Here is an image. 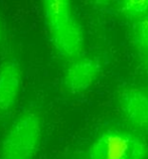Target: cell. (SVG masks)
Wrapping results in <instances>:
<instances>
[{"label": "cell", "instance_id": "obj_1", "mask_svg": "<svg viewBox=\"0 0 148 159\" xmlns=\"http://www.w3.org/2000/svg\"><path fill=\"white\" fill-rule=\"evenodd\" d=\"M42 7L50 40L57 52L69 60L79 57L84 48V34L71 2L48 0Z\"/></svg>", "mask_w": 148, "mask_h": 159}, {"label": "cell", "instance_id": "obj_2", "mask_svg": "<svg viewBox=\"0 0 148 159\" xmlns=\"http://www.w3.org/2000/svg\"><path fill=\"white\" fill-rule=\"evenodd\" d=\"M42 136V122L35 111H26L16 118L4 136L0 159H33Z\"/></svg>", "mask_w": 148, "mask_h": 159}, {"label": "cell", "instance_id": "obj_3", "mask_svg": "<svg viewBox=\"0 0 148 159\" xmlns=\"http://www.w3.org/2000/svg\"><path fill=\"white\" fill-rule=\"evenodd\" d=\"M148 146L129 132L109 130L93 142L89 159H146Z\"/></svg>", "mask_w": 148, "mask_h": 159}, {"label": "cell", "instance_id": "obj_4", "mask_svg": "<svg viewBox=\"0 0 148 159\" xmlns=\"http://www.w3.org/2000/svg\"><path fill=\"white\" fill-rule=\"evenodd\" d=\"M100 73L101 65L95 58H77L67 66L63 84L69 92L79 94L88 90L98 79Z\"/></svg>", "mask_w": 148, "mask_h": 159}, {"label": "cell", "instance_id": "obj_5", "mask_svg": "<svg viewBox=\"0 0 148 159\" xmlns=\"http://www.w3.org/2000/svg\"><path fill=\"white\" fill-rule=\"evenodd\" d=\"M22 70L14 61H6L0 66V114L14 107L21 89Z\"/></svg>", "mask_w": 148, "mask_h": 159}, {"label": "cell", "instance_id": "obj_6", "mask_svg": "<svg viewBox=\"0 0 148 159\" xmlns=\"http://www.w3.org/2000/svg\"><path fill=\"white\" fill-rule=\"evenodd\" d=\"M119 105L125 118L134 126H148V96L141 90L129 88L121 92Z\"/></svg>", "mask_w": 148, "mask_h": 159}, {"label": "cell", "instance_id": "obj_7", "mask_svg": "<svg viewBox=\"0 0 148 159\" xmlns=\"http://www.w3.org/2000/svg\"><path fill=\"white\" fill-rule=\"evenodd\" d=\"M133 43L139 51L148 53V15L138 18L132 27Z\"/></svg>", "mask_w": 148, "mask_h": 159}, {"label": "cell", "instance_id": "obj_8", "mask_svg": "<svg viewBox=\"0 0 148 159\" xmlns=\"http://www.w3.org/2000/svg\"><path fill=\"white\" fill-rule=\"evenodd\" d=\"M121 13L134 18L148 15V0H124L118 4Z\"/></svg>", "mask_w": 148, "mask_h": 159}, {"label": "cell", "instance_id": "obj_9", "mask_svg": "<svg viewBox=\"0 0 148 159\" xmlns=\"http://www.w3.org/2000/svg\"><path fill=\"white\" fill-rule=\"evenodd\" d=\"M147 68H148V57H147Z\"/></svg>", "mask_w": 148, "mask_h": 159}, {"label": "cell", "instance_id": "obj_10", "mask_svg": "<svg viewBox=\"0 0 148 159\" xmlns=\"http://www.w3.org/2000/svg\"><path fill=\"white\" fill-rule=\"evenodd\" d=\"M0 36H1V32H0Z\"/></svg>", "mask_w": 148, "mask_h": 159}]
</instances>
